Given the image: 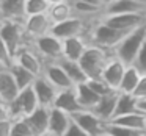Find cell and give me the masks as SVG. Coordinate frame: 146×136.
Here are the masks:
<instances>
[{
	"label": "cell",
	"mask_w": 146,
	"mask_h": 136,
	"mask_svg": "<svg viewBox=\"0 0 146 136\" xmlns=\"http://www.w3.org/2000/svg\"><path fill=\"white\" fill-rule=\"evenodd\" d=\"M113 55H115L113 52L110 53V50H107V49L90 44V47L86 49V52L79 61L83 72L88 77V80H101L105 67H107L108 61L111 60Z\"/></svg>",
	"instance_id": "1"
},
{
	"label": "cell",
	"mask_w": 146,
	"mask_h": 136,
	"mask_svg": "<svg viewBox=\"0 0 146 136\" xmlns=\"http://www.w3.org/2000/svg\"><path fill=\"white\" fill-rule=\"evenodd\" d=\"M145 42H146V24L135 30H132L124 38V41L115 49V57L119 58L127 66H132L138 52L145 45Z\"/></svg>",
	"instance_id": "2"
},
{
	"label": "cell",
	"mask_w": 146,
	"mask_h": 136,
	"mask_svg": "<svg viewBox=\"0 0 146 136\" xmlns=\"http://www.w3.org/2000/svg\"><path fill=\"white\" fill-rule=\"evenodd\" d=\"M129 33L130 32L116 30V28H113V27L104 24L102 20H99V24H96L94 28L91 30V39H93V44L94 45L107 49V50H110L115 53V49L124 41V38H126Z\"/></svg>",
	"instance_id": "3"
},
{
	"label": "cell",
	"mask_w": 146,
	"mask_h": 136,
	"mask_svg": "<svg viewBox=\"0 0 146 136\" xmlns=\"http://www.w3.org/2000/svg\"><path fill=\"white\" fill-rule=\"evenodd\" d=\"M7 105H8L10 116L13 120H21V119H25L27 116H30L39 106V102L35 94L33 85L22 89V91H19V95Z\"/></svg>",
	"instance_id": "4"
},
{
	"label": "cell",
	"mask_w": 146,
	"mask_h": 136,
	"mask_svg": "<svg viewBox=\"0 0 146 136\" xmlns=\"http://www.w3.org/2000/svg\"><path fill=\"white\" fill-rule=\"evenodd\" d=\"M0 38L3 39L5 44L8 45L13 57H16L17 52L27 45L25 38H29V36H27L25 28H24V22L3 20L0 24Z\"/></svg>",
	"instance_id": "5"
},
{
	"label": "cell",
	"mask_w": 146,
	"mask_h": 136,
	"mask_svg": "<svg viewBox=\"0 0 146 136\" xmlns=\"http://www.w3.org/2000/svg\"><path fill=\"white\" fill-rule=\"evenodd\" d=\"M33 49L41 55L46 63H57L63 60V39L49 33L33 39Z\"/></svg>",
	"instance_id": "6"
},
{
	"label": "cell",
	"mask_w": 146,
	"mask_h": 136,
	"mask_svg": "<svg viewBox=\"0 0 146 136\" xmlns=\"http://www.w3.org/2000/svg\"><path fill=\"white\" fill-rule=\"evenodd\" d=\"M72 120L79 127H82L90 136H101L107 131V124L104 119L98 116L91 110H82L79 113L72 114Z\"/></svg>",
	"instance_id": "7"
},
{
	"label": "cell",
	"mask_w": 146,
	"mask_h": 136,
	"mask_svg": "<svg viewBox=\"0 0 146 136\" xmlns=\"http://www.w3.org/2000/svg\"><path fill=\"white\" fill-rule=\"evenodd\" d=\"M14 63L21 64L22 67H25L27 70L33 74V75L39 77L44 74V67H46V61L41 58V55L35 50L30 49L29 45L22 47L14 57Z\"/></svg>",
	"instance_id": "8"
},
{
	"label": "cell",
	"mask_w": 146,
	"mask_h": 136,
	"mask_svg": "<svg viewBox=\"0 0 146 136\" xmlns=\"http://www.w3.org/2000/svg\"><path fill=\"white\" fill-rule=\"evenodd\" d=\"M102 22L123 32H132L146 24V14H113L102 16Z\"/></svg>",
	"instance_id": "9"
},
{
	"label": "cell",
	"mask_w": 146,
	"mask_h": 136,
	"mask_svg": "<svg viewBox=\"0 0 146 136\" xmlns=\"http://www.w3.org/2000/svg\"><path fill=\"white\" fill-rule=\"evenodd\" d=\"M86 32V25L83 17L80 16H74L71 19L64 20V22L55 24L52 27V35H55L60 39H69V38H76V36H83Z\"/></svg>",
	"instance_id": "10"
},
{
	"label": "cell",
	"mask_w": 146,
	"mask_h": 136,
	"mask_svg": "<svg viewBox=\"0 0 146 136\" xmlns=\"http://www.w3.org/2000/svg\"><path fill=\"white\" fill-rule=\"evenodd\" d=\"M52 27H54V22L50 20L49 14H36V16H29L24 22V28H25V33L29 38L36 39L41 38L44 35H49L52 33Z\"/></svg>",
	"instance_id": "11"
},
{
	"label": "cell",
	"mask_w": 146,
	"mask_h": 136,
	"mask_svg": "<svg viewBox=\"0 0 146 136\" xmlns=\"http://www.w3.org/2000/svg\"><path fill=\"white\" fill-rule=\"evenodd\" d=\"M33 89H35V94H36V97H38L39 106L52 108L55 105V99H57L58 89L55 88L44 75L36 77L35 83H33Z\"/></svg>",
	"instance_id": "12"
},
{
	"label": "cell",
	"mask_w": 146,
	"mask_h": 136,
	"mask_svg": "<svg viewBox=\"0 0 146 136\" xmlns=\"http://www.w3.org/2000/svg\"><path fill=\"white\" fill-rule=\"evenodd\" d=\"M0 19L25 22V0H0Z\"/></svg>",
	"instance_id": "13"
},
{
	"label": "cell",
	"mask_w": 146,
	"mask_h": 136,
	"mask_svg": "<svg viewBox=\"0 0 146 136\" xmlns=\"http://www.w3.org/2000/svg\"><path fill=\"white\" fill-rule=\"evenodd\" d=\"M42 75L58 89V91H63V89H69V88H74V83L71 81V78L68 77L66 70L61 67V64L58 63H46V67H44V74Z\"/></svg>",
	"instance_id": "14"
},
{
	"label": "cell",
	"mask_w": 146,
	"mask_h": 136,
	"mask_svg": "<svg viewBox=\"0 0 146 136\" xmlns=\"http://www.w3.org/2000/svg\"><path fill=\"white\" fill-rule=\"evenodd\" d=\"M126 69H127V64H124L119 58H116L113 55L111 60L108 61L105 70H104L102 80H104V81L107 83L111 89L119 91V86H121V81H123L124 74H126Z\"/></svg>",
	"instance_id": "15"
},
{
	"label": "cell",
	"mask_w": 146,
	"mask_h": 136,
	"mask_svg": "<svg viewBox=\"0 0 146 136\" xmlns=\"http://www.w3.org/2000/svg\"><path fill=\"white\" fill-rule=\"evenodd\" d=\"M55 108L58 110L66 111L68 114H76L79 111H82L83 108L80 106L79 99H77V92H76V86L69 89H63V91H58L57 99H55Z\"/></svg>",
	"instance_id": "16"
},
{
	"label": "cell",
	"mask_w": 146,
	"mask_h": 136,
	"mask_svg": "<svg viewBox=\"0 0 146 136\" xmlns=\"http://www.w3.org/2000/svg\"><path fill=\"white\" fill-rule=\"evenodd\" d=\"M104 16L113 14H146V5L138 3L135 0H118L115 3L104 8Z\"/></svg>",
	"instance_id": "17"
},
{
	"label": "cell",
	"mask_w": 146,
	"mask_h": 136,
	"mask_svg": "<svg viewBox=\"0 0 146 136\" xmlns=\"http://www.w3.org/2000/svg\"><path fill=\"white\" fill-rule=\"evenodd\" d=\"M49 119H50V108L38 106L30 116L25 117L30 128L35 131L36 136H42L49 133Z\"/></svg>",
	"instance_id": "18"
},
{
	"label": "cell",
	"mask_w": 146,
	"mask_h": 136,
	"mask_svg": "<svg viewBox=\"0 0 146 136\" xmlns=\"http://www.w3.org/2000/svg\"><path fill=\"white\" fill-rule=\"evenodd\" d=\"M72 124V116L68 114L66 111L58 110L52 106L50 108V119H49V133L57 136H64L69 125Z\"/></svg>",
	"instance_id": "19"
},
{
	"label": "cell",
	"mask_w": 146,
	"mask_h": 136,
	"mask_svg": "<svg viewBox=\"0 0 146 136\" xmlns=\"http://www.w3.org/2000/svg\"><path fill=\"white\" fill-rule=\"evenodd\" d=\"M118 97H119V91H111L108 94L102 95L99 103L93 108L91 111H94L101 119H104L105 122H110L115 116V110H116Z\"/></svg>",
	"instance_id": "20"
},
{
	"label": "cell",
	"mask_w": 146,
	"mask_h": 136,
	"mask_svg": "<svg viewBox=\"0 0 146 136\" xmlns=\"http://www.w3.org/2000/svg\"><path fill=\"white\" fill-rule=\"evenodd\" d=\"M88 47H90V44L85 41L83 36L64 39L63 41V58L71 60V61H80V58L83 57V53L86 52Z\"/></svg>",
	"instance_id": "21"
},
{
	"label": "cell",
	"mask_w": 146,
	"mask_h": 136,
	"mask_svg": "<svg viewBox=\"0 0 146 136\" xmlns=\"http://www.w3.org/2000/svg\"><path fill=\"white\" fill-rule=\"evenodd\" d=\"M76 92H77V99H79V103L83 110H93L96 105L101 100V95L88 85V81L80 83L76 86Z\"/></svg>",
	"instance_id": "22"
},
{
	"label": "cell",
	"mask_w": 146,
	"mask_h": 136,
	"mask_svg": "<svg viewBox=\"0 0 146 136\" xmlns=\"http://www.w3.org/2000/svg\"><path fill=\"white\" fill-rule=\"evenodd\" d=\"M19 86H17L16 80H14L13 74L10 72V69L7 72L0 74V95L3 97L5 103H10L19 95Z\"/></svg>",
	"instance_id": "23"
},
{
	"label": "cell",
	"mask_w": 146,
	"mask_h": 136,
	"mask_svg": "<svg viewBox=\"0 0 146 136\" xmlns=\"http://www.w3.org/2000/svg\"><path fill=\"white\" fill-rule=\"evenodd\" d=\"M72 3L74 2H60V3H52L50 5L47 14H49V17H50V20L54 22V25L77 16L76 11H74Z\"/></svg>",
	"instance_id": "24"
},
{
	"label": "cell",
	"mask_w": 146,
	"mask_h": 136,
	"mask_svg": "<svg viewBox=\"0 0 146 136\" xmlns=\"http://www.w3.org/2000/svg\"><path fill=\"white\" fill-rule=\"evenodd\" d=\"M145 119H146V114L143 111H135V113H130V114L113 117L108 124L126 127V128H133V130H143L145 131Z\"/></svg>",
	"instance_id": "25"
},
{
	"label": "cell",
	"mask_w": 146,
	"mask_h": 136,
	"mask_svg": "<svg viewBox=\"0 0 146 136\" xmlns=\"http://www.w3.org/2000/svg\"><path fill=\"white\" fill-rule=\"evenodd\" d=\"M140 111V100L137 97H133L132 94H124L119 92V97H118V103H116V110H115V116H124V114H130Z\"/></svg>",
	"instance_id": "26"
},
{
	"label": "cell",
	"mask_w": 146,
	"mask_h": 136,
	"mask_svg": "<svg viewBox=\"0 0 146 136\" xmlns=\"http://www.w3.org/2000/svg\"><path fill=\"white\" fill-rule=\"evenodd\" d=\"M58 63H60L61 67L66 70L68 77H69L71 81H72L76 86L80 85V83L88 81V77H86L85 72H83V69H82V66H80L79 61H71V60H66V58H63V60H60Z\"/></svg>",
	"instance_id": "27"
},
{
	"label": "cell",
	"mask_w": 146,
	"mask_h": 136,
	"mask_svg": "<svg viewBox=\"0 0 146 136\" xmlns=\"http://www.w3.org/2000/svg\"><path fill=\"white\" fill-rule=\"evenodd\" d=\"M10 72L13 74V77H14V80H16V83H17V86H19L21 91L25 89V88H29V86H32L33 83H35V80H36V75H33L30 70H27L25 67H22L17 63L11 64Z\"/></svg>",
	"instance_id": "28"
},
{
	"label": "cell",
	"mask_w": 146,
	"mask_h": 136,
	"mask_svg": "<svg viewBox=\"0 0 146 136\" xmlns=\"http://www.w3.org/2000/svg\"><path fill=\"white\" fill-rule=\"evenodd\" d=\"M143 74L137 69L135 66H127L126 74L123 77V81H121L119 86V92H124V94H132L135 91L137 85H138L140 78H141Z\"/></svg>",
	"instance_id": "29"
},
{
	"label": "cell",
	"mask_w": 146,
	"mask_h": 136,
	"mask_svg": "<svg viewBox=\"0 0 146 136\" xmlns=\"http://www.w3.org/2000/svg\"><path fill=\"white\" fill-rule=\"evenodd\" d=\"M49 0H25V13L29 16H36V14H46L50 8Z\"/></svg>",
	"instance_id": "30"
},
{
	"label": "cell",
	"mask_w": 146,
	"mask_h": 136,
	"mask_svg": "<svg viewBox=\"0 0 146 136\" xmlns=\"http://www.w3.org/2000/svg\"><path fill=\"white\" fill-rule=\"evenodd\" d=\"M74 11H76L77 16L80 17H86V16H93V14L99 13V11H104V8L96 7L93 3H88L85 0H74Z\"/></svg>",
	"instance_id": "31"
},
{
	"label": "cell",
	"mask_w": 146,
	"mask_h": 136,
	"mask_svg": "<svg viewBox=\"0 0 146 136\" xmlns=\"http://www.w3.org/2000/svg\"><path fill=\"white\" fill-rule=\"evenodd\" d=\"M107 133H110L111 136H146L143 130L126 128V127L113 125V124H107Z\"/></svg>",
	"instance_id": "32"
},
{
	"label": "cell",
	"mask_w": 146,
	"mask_h": 136,
	"mask_svg": "<svg viewBox=\"0 0 146 136\" xmlns=\"http://www.w3.org/2000/svg\"><path fill=\"white\" fill-rule=\"evenodd\" d=\"M11 136H36V135L30 128L29 122L25 119H21V120H14V127H13Z\"/></svg>",
	"instance_id": "33"
},
{
	"label": "cell",
	"mask_w": 146,
	"mask_h": 136,
	"mask_svg": "<svg viewBox=\"0 0 146 136\" xmlns=\"http://www.w3.org/2000/svg\"><path fill=\"white\" fill-rule=\"evenodd\" d=\"M88 85L91 86V88L94 89L101 97H102V95H105V94H108V92H111V91H115V89H111L102 78L101 80H88Z\"/></svg>",
	"instance_id": "34"
},
{
	"label": "cell",
	"mask_w": 146,
	"mask_h": 136,
	"mask_svg": "<svg viewBox=\"0 0 146 136\" xmlns=\"http://www.w3.org/2000/svg\"><path fill=\"white\" fill-rule=\"evenodd\" d=\"M0 61H3L5 64H8V66L11 67V64L14 63V57L13 53L10 52V49H8V45L5 44V41L2 38H0Z\"/></svg>",
	"instance_id": "35"
},
{
	"label": "cell",
	"mask_w": 146,
	"mask_h": 136,
	"mask_svg": "<svg viewBox=\"0 0 146 136\" xmlns=\"http://www.w3.org/2000/svg\"><path fill=\"white\" fill-rule=\"evenodd\" d=\"M132 66H135L141 74H146V42L141 47V50L138 52V55H137V58H135Z\"/></svg>",
	"instance_id": "36"
},
{
	"label": "cell",
	"mask_w": 146,
	"mask_h": 136,
	"mask_svg": "<svg viewBox=\"0 0 146 136\" xmlns=\"http://www.w3.org/2000/svg\"><path fill=\"white\" fill-rule=\"evenodd\" d=\"M133 97H137L140 102L141 100H146V74H143L141 78H140L138 85H137L135 91L132 92Z\"/></svg>",
	"instance_id": "37"
},
{
	"label": "cell",
	"mask_w": 146,
	"mask_h": 136,
	"mask_svg": "<svg viewBox=\"0 0 146 136\" xmlns=\"http://www.w3.org/2000/svg\"><path fill=\"white\" fill-rule=\"evenodd\" d=\"M64 136H90V135L82 128V127H79V125H77V124L72 120V124L69 125V128H68V131L64 133Z\"/></svg>",
	"instance_id": "38"
},
{
	"label": "cell",
	"mask_w": 146,
	"mask_h": 136,
	"mask_svg": "<svg viewBox=\"0 0 146 136\" xmlns=\"http://www.w3.org/2000/svg\"><path fill=\"white\" fill-rule=\"evenodd\" d=\"M13 127H14V120L13 119H8V120L0 122V136H11Z\"/></svg>",
	"instance_id": "39"
},
{
	"label": "cell",
	"mask_w": 146,
	"mask_h": 136,
	"mask_svg": "<svg viewBox=\"0 0 146 136\" xmlns=\"http://www.w3.org/2000/svg\"><path fill=\"white\" fill-rule=\"evenodd\" d=\"M11 119L10 116V110H8V105L3 103V105H0V122H3V120H8Z\"/></svg>",
	"instance_id": "40"
},
{
	"label": "cell",
	"mask_w": 146,
	"mask_h": 136,
	"mask_svg": "<svg viewBox=\"0 0 146 136\" xmlns=\"http://www.w3.org/2000/svg\"><path fill=\"white\" fill-rule=\"evenodd\" d=\"M85 2H88V3H93V5H96V7L104 8V5H102V0H85Z\"/></svg>",
	"instance_id": "41"
},
{
	"label": "cell",
	"mask_w": 146,
	"mask_h": 136,
	"mask_svg": "<svg viewBox=\"0 0 146 136\" xmlns=\"http://www.w3.org/2000/svg\"><path fill=\"white\" fill-rule=\"evenodd\" d=\"M8 69H10V66H8V64H5L3 61H0V74H3V72H7Z\"/></svg>",
	"instance_id": "42"
},
{
	"label": "cell",
	"mask_w": 146,
	"mask_h": 136,
	"mask_svg": "<svg viewBox=\"0 0 146 136\" xmlns=\"http://www.w3.org/2000/svg\"><path fill=\"white\" fill-rule=\"evenodd\" d=\"M115 2H118V0H102V5H104V8H105V7H108V5L115 3Z\"/></svg>",
	"instance_id": "43"
},
{
	"label": "cell",
	"mask_w": 146,
	"mask_h": 136,
	"mask_svg": "<svg viewBox=\"0 0 146 136\" xmlns=\"http://www.w3.org/2000/svg\"><path fill=\"white\" fill-rule=\"evenodd\" d=\"M135 2H138V3H143V5H146V0H135Z\"/></svg>",
	"instance_id": "44"
},
{
	"label": "cell",
	"mask_w": 146,
	"mask_h": 136,
	"mask_svg": "<svg viewBox=\"0 0 146 136\" xmlns=\"http://www.w3.org/2000/svg\"><path fill=\"white\" fill-rule=\"evenodd\" d=\"M3 103H5V100H3V97L0 95V105H3Z\"/></svg>",
	"instance_id": "45"
},
{
	"label": "cell",
	"mask_w": 146,
	"mask_h": 136,
	"mask_svg": "<svg viewBox=\"0 0 146 136\" xmlns=\"http://www.w3.org/2000/svg\"><path fill=\"white\" fill-rule=\"evenodd\" d=\"M42 136H57V135H52V133H46V135H42Z\"/></svg>",
	"instance_id": "46"
},
{
	"label": "cell",
	"mask_w": 146,
	"mask_h": 136,
	"mask_svg": "<svg viewBox=\"0 0 146 136\" xmlns=\"http://www.w3.org/2000/svg\"><path fill=\"white\" fill-rule=\"evenodd\" d=\"M101 136H111V135H110V133H107V131H105L104 135H101Z\"/></svg>",
	"instance_id": "47"
},
{
	"label": "cell",
	"mask_w": 146,
	"mask_h": 136,
	"mask_svg": "<svg viewBox=\"0 0 146 136\" xmlns=\"http://www.w3.org/2000/svg\"><path fill=\"white\" fill-rule=\"evenodd\" d=\"M145 135H146V119H145Z\"/></svg>",
	"instance_id": "48"
}]
</instances>
